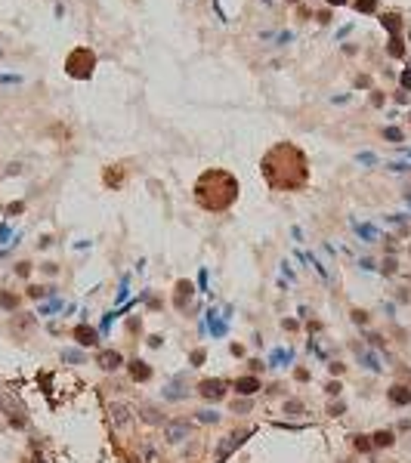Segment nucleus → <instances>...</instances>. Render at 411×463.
<instances>
[{"mask_svg":"<svg viewBox=\"0 0 411 463\" xmlns=\"http://www.w3.org/2000/svg\"><path fill=\"white\" fill-rule=\"evenodd\" d=\"M260 170H263L266 182H269L275 192H297V189H303V185L309 182L306 155L297 145H291V142H279V145H272L263 155Z\"/></svg>","mask_w":411,"mask_h":463,"instance_id":"obj_1","label":"nucleus"},{"mask_svg":"<svg viewBox=\"0 0 411 463\" xmlns=\"http://www.w3.org/2000/svg\"><path fill=\"white\" fill-rule=\"evenodd\" d=\"M238 198V179L229 170H204L195 182V201L211 213H223L229 210Z\"/></svg>","mask_w":411,"mask_h":463,"instance_id":"obj_2","label":"nucleus"},{"mask_svg":"<svg viewBox=\"0 0 411 463\" xmlns=\"http://www.w3.org/2000/svg\"><path fill=\"white\" fill-rule=\"evenodd\" d=\"M93 65H96V56L90 53L87 47H78V49H71V56L65 59V71H68L71 78H78V80L90 78V74H93Z\"/></svg>","mask_w":411,"mask_h":463,"instance_id":"obj_3","label":"nucleus"},{"mask_svg":"<svg viewBox=\"0 0 411 463\" xmlns=\"http://www.w3.org/2000/svg\"><path fill=\"white\" fill-rule=\"evenodd\" d=\"M195 389H198V395L204 401H214V405H216V401H223L226 395H229V383H226L223 377H204Z\"/></svg>","mask_w":411,"mask_h":463,"instance_id":"obj_4","label":"nucleus"},{"mask_svg":"<svg viewBox=\"0 0 411 463\" xmlns=\"http://www.w3.org/2000/svg\"><path fill=\"white\" fill-rule=\"evenodd\" d=\"M108 420H112L115 429L127 432V429L133 426V420H136V408L127 405V401H115V405H108Z\"/></svg>","mask_w":411,"mask_h":463,"instance_id":"obj_5","label":"nucleus"},{"mask_svg":"<svg viewBox=\"0 0 411 463\" xmlns=\"http://www.w3.org/2000/svg\"><path fill=\"white\" fill-rule=\"evenodd\" d=\"M192 439V423L189 420H170L164 423V442L167 445H182Z\"/></svg>","mask_w":411,"mask_h":463,"instance_id":"obj_6","label":"nucleus"},{"mask_svg":"<svg viewBox=\"0 0 411 463\" xmlns=\"http://www.w3.org/2000/svg\"><path fill=\"white\" fill-rule=\"evenodd\" d=\"M124 365H127V358L117 349H99L96 352V367H102L105 374H115V370H121Z\"/></svg>","mask_w":411,"mask_h":463,"instance_id":"obj_7","label":"nucleus"},{"mask_svg":"<svg viewBox=\"0 0 411 463\" xmlns=\"http://www.w3.org/2000/svg\"><path fill=\"white\" fill-rule=\"evenodd\" d=\"M124 367H127V374H130L133 383H148L155 377V370H152V365H148L146 358H130Z\"/></svg>","mask_w":411,"mask_h":463,"instance_id":"obj_8","label":"nucleus"},{"mask_svg":"<svg viewBox=\"0 0 411 463\" xmlns=\"http://www.w3.org/2000/svg\"><path fill=\"white\" fill-rule=\"evenodd\" d=\"M232 389L241 395V399H254V395L263 389V383H260V377L254 374H245V377H235L232 380Z\"/></svg>","mask_w":411,"mask_h":463,"instance_id":"obj_9","label":"nucleus"},{"mask_svg":"<svg viewBox=\"0 0 411 463\" xmlns=\"http://www.w3.org/2000/svg\"><path fill=\"white\" fill-rule=\"evenodd\" d=\"M247 435H250V429H241V432H232V435H226V439L220 442V448H216V460H226L229 454L235 451V448H241V445L247 442Z\"/></svg>","mask_w":411,"mask_h":463,"instance_id":"obj_10","label":"nucleus"},{"mask_svg":"<svg viewBox=\"0 0 411 463\" xmlns=\"http://www.w3.org/2000/svg\"><path fill=\"white\" fill-rule=\"evenodd\" d=\"M387 401L393 408H408L411 405V383H393L387 389Z\"/></svg>","mask_w":411,"mask_h":463,"instance_id":"obj_11","label":"nucleus"},{"mask_svg":"<svg viewBox=\"0 0 411 463\" xmlns=\"http://www.w3.org/2000/svg\"><path fill=\"white\" fill-rule=\"evenodd\" d=\"M192 293H195L192 281H189V278H180V281H176V290H173V306L180 309V312H186V309H189Z\"/></svg>","mask_w":411,"mask_h":463,"instance_id":"obj_12","label":"nucleus"},{"mask_svg":"<svg viewBox=\"0 0 411 463\" xmlns=\"http://www.w3.org/2000/svg\"><path fill=\"white\" fill-rule=\"evenodd\" d=\"M71 336H74L78 346H90V349L99 346V331H96V327H90V324H78L71 331Z\"/></svg>","mask_w":411,"mask_h":463,"instance_id":"obj_13","label":"nucleus"},{"mask_svg":"<svg viewBox=\"0 0 411 463\" xmlns=\"http://www.w3.org/2000/svg\"><path fill=\"white\" fill-rule=\"evenodd\" d=\"M34 315H25V312H19V315H13L10 318V334H16V336H25V334H31L34 331Z\"/></svg>","mask_w":411,"mask_h":463,"instance_id":"obj_14","label":"nucleus"},{"mask_svg":"<svg viewBox=\"0 0 411 463\" xmlns=\"http://www.w3.org/2000/svg\"><path fill=\"white\" fill-rule=\"evenodd\" d=\"M136 417L146 420L148 426H164V414H161V408H158V405H139L136 408Z\"/></svg>","mask_w":411,"mask_h":463,"instance_id":"obj_15","label":"nucleus"},{"mask_svg":"<svg viewBox=\"0 0 411 463\" xmlns=\"http://www.w3.org/2000/svg\"><path fill=\"white\" fill-rule=\"evenodd\" d=\"M371 445H374V451L393 448L396 445V429H377V432H371Z\"/></svg>","mask_w":411,"mask_h":463,"instance_id":"obj_16","label":"nucleus"},{"mask_svg":"<svg viewBox=\"0 0 411 463\" xmlns=\"http://www.w3.org/2000/svg\"><path fill=\"white\" fill-rule=\"evenodd\" d=\"M19 303H22L19 293H13V290H0V309H6V312H16V309H19Z\"/></svg>","mask_w":411,"mask_h":463,"instance_id":"obj_17","label":"nucleus"},{"mask_svg":"<svg viewBox=\"0 0 411 463\" xmlns=\"http://www.w3.org/2000/svg\"><path fill=\"white\" fill-rule=\"evenodd\" d=\"M284 414H288V417H303L306 414V405L300 399H288V401H284Z\"/></svg>","mask_w":411,"mask_h":463,"instance_id":"obj_18","label":"nucleus"},{"mask_svg":"<svg viewBox=\"0 0 411 463\" xmlns=\"http://www.w3.org/2000/svg\"><path fill=\"white\" fill-rule=\"evenodd\" d=\"M352 448L359 454H371L374 445H371V435H352Z\"/></svg>","mask_w":411,"mask_h":463,"instance_id":"obj_19","label":"nucleus"},{"mask_svg":"<svg viewBox=\"0 0 411 463\" xmlns=\"http://www.w3.org/2000/svg\"><path fill=\"white\" fill-rule=\"evenodd\" d=\"M349 318H352V324H359V327H368V324H371V312H368V309H359V306L349 312Z\"/></svg>","mask_w":411,"mask_h":463,"instance_id":"obj_20","label":"nucleus"},{"mask_svg":"<svg viewBox=\"0 0 411 463\" xmlns=\"http://www.w3.org/2000/svg\"><path fill=\"white\" fill-rule=\"evenodd\" d=\"M198 423H220V414H216L214 408H204V411H198Z\"/></svg>","mask_w":411,"mask_h":463,"instance_id":"obj_21","label":"nucleus"},{"mask_svg":"<svg viewBox=\"0 0 411 463\" xmlns=\"http://www.w3.org/2000/svg\"><path fill=\"white\" fill-rule=\"evenodd\" d=\"M204 358H207V349H192L189 352V367H201Z\"/></svg>","mask_w":411,"mask_h":463,"instance_id":"obj_22","label":"nucleus"},{"mask_svg":"<svg viewBox=\"0 0 411 463\" xmlns=\"http://www.w3.org/2000/svg\"><path fill=\"white\" fill-rule=\"evenodd\" d=\"M250 408H254V401H250V399H235L232 401V414H247Z\"/></svg>","mask_w":411,"mask_h":463,"instance_id":"obj_23","label":"nucleus"},{"mask_svg":"<svg viewBox=\"0 0 411 463\" xmlns=\"http://www.w3.org/2000/svg\"><path fill=\"white\" fill-rule=\"evenodd\" d=\"M380 22H383V28H390V31H393V34H396V37H399V31H402V25H399V16H393V13H390V16H383V19H380Z\"/></svg>","mask_w":411,"mask_h":463,"instance_id":"obj_24","label":"nucleus"},{"mask_svg":"<svg viewBox=\"0 0 411 463\" xmlns=\"http://www.w3.org/2000/svg\"><path fill=\"white\" fill-rule=\"evenodd\" d=\"M380 272H383V275H396V272H399L396 256H387V259H383V263H380Z\"/></svg>","mask_w":411,"mask_h":463,"instance_id":"obj_25","label":"nucleus"},{"mask_svg":"<svg viewBox=\"0 0 411 463\" xmlns=\"http://www.w3.org/2000/svg\"><path fill=\"white\" fill-rule=\"evenodd\" d=\"M343 414H346V401L337 399V401H331V405H328V417H343Z\"/></svg>","mask_w":411,"mask_h":463,"instance_id":"obj_26","label":"nucleus"},{"mask_svg":"<svg viewBox=\"0 0 411 463\" xmlns=\"http://www.w3.org/2000/svg\"><path fill=\"white\" fill-rule=\"evenodd\" d=\"M356 232L362 235V238H368V244H374V241H377V232L371 229V225H356Z\"/></svg>","mask_w":411,"mask_h":463,"instance_id":"obj_27","label":"nucleus"},{"mask_svg":"<svg viewBox=\"0 0 411 463\" xmlns=\"http://www.w3.org/2000/svg\"><path fill=\"white\" fill-rule=\"evenodd\" d=\"M47 293H53V287H37V284H31V287H28V297L31 300H40V297H47Z\"/></svg>","mask_w":411,"mask_h":463,"instance_id":"obj_28","label":"nucleus"},{"mask_svg":"<svg viewBox=\"0 0 411 463\" xmlns=\"http://www.w3.org/2000/svg\"><path fill=\"white\" fill-rule=\"evenodd\" d=\"M356 10L359 13H374L377 10V0H356Z\"/></svg>","mask_w":411,"mask_h":463,"instance_id":"obj_29","label":"nucleus"},{"mask_svg":"<svg viewBox=\"0 0 411 463\" xmlns=\"http://www.w3.org/2000/svg\"><path fill=\"white\" fill-rule=\"evenodd\" d=\"M325 392H328L331 399H334V395H340V392H343V383H340V380H328V383H325Z\"/></svg>","mask_w":411,"mask_h":463,"instance_id":"obj_30","label":"nucleus"},{"mask_svg":"<svg viewBox=\"0 0 411 463\" xmlns=\"http://www.w3.org/2000/svg\"><path fill=\"white\" fill-rule=\"evenodd\" d=\"M16 275H19V278H28V275H31V263H28V259L16 263Z\"/></svg>","mask_w":411,"mask_h":463,"instance_id":"obj_31","label":"nucleus"},{"mask_svg":"<svg viewBox=\"0 0 411 463\" xmlns=\"http://www.w3.org/2000/svg\"><path fill=\"white\" fill-rule=\"evenodd\" d=\"M62 361H71V365H81V361H83V352H71V349H68V352H62Z\"/></svg>","mask_w":411,"mask_h":463,"instance_id":"obj_32","label":"nucleus"},{"mask_svg":"<svg viewBox=\"0 0 411 463\" xmlns=\"http://www.w3.org/2000/svg\"><path fill=\"white\" fill-rule=\"evenodd\" d=\"M294 380H297V383H309V380H312V374H309L306 367H297V370H294Z\"/></svg>","mask_w":411,"mask_h":463,"instance_id":"obj_33","label":"nucleus"},{"mask_svg":"<svg viewBox=\"0 0 411 463\" xmlns=\"http://www.w3.org/2000/svg\"><path fill=\"white\" fill-rule=\"evenodd\" d=\"M383 136H387L390 142H402V130L399 127H387V130H383Z\"/></svg>","mask_w":411,"mask_h":463,"instance_id":"obj_34","label":"nucleus"},{"mask_svg":"<svg viewBox=\"0 0 411 463\" xmlns=\"http://www.w3.org/2000/svg\"><path fill=\"white\" fill-rule=\"evenodd\" d=\"M402 53H405V49H402V40L393 37V40H390V56H402Z\"/></svg>","mask_w":411,"mask_h":463,"instance_id":"obj_35","label":"nucleus"},{"mask_svg":"<svg viewBox=\"0 0 411 463\" xmlns=\"http://www.w3.org/2000/svg\"><path fill=\"white\" fill-rule=\"evenodd\" d=\"M136 331H142V318H130V321H127V334H136Z\"/></svg>","mask_w":411,"mask_h":463,"instance_id":"obj_36","label":"nucleus"},{"mask_svg":"<svg viewBox=\"0 0 411 463\" xmlns=\"http://www.w3.org/2000/svg\"><path fill=\"white\" fill-rule=\"evenodd\" d=\"M328 370H331V377H340L343 370H346V365H340V361H331V365H328Z\"/></svg>","mask_w":411,"mask_h":463,"instance_id":"obj_37","label":"nucleus"},{"mask_svg":"<svg viewBox=\"0 0 411 463\" xmlns=\"http://www.w3.org/2000/svg\"><path fill=\"white\" fill-rule=\"evenodd\" d=\"M161 343H164V336H161V334H152V336H148V346H152V349H158Z\"/></svg>","mask_w":411,"mask_h":463,"instance_id":"obj_38","label":"nucleus"},{"mask_svg":"<svg viewBox=\"0 0 411 463\" xmlns=\"http://www.w3.org/2000/svg\"><path fill=\"white\" fill-rule=\"evenodd\" d=\"M229 352H232L235 358H241V355H245V346H241V343H232V346H229Z\"/></svg>","mask_w":411,"mask_h":463,"instance_id":"obj_39","label":"nucleus"},{"mask_svg":"<svg viewBox=\"0 0 411 463\" xmlns=\"http://www.w3.org/2000/svg\"><path fill=\"white\" fill-rule=\"evenodd\" d=\"M247 365H250V370H254V377L260 374V370H263V361H260V358H250Z\"/></svg>","mask_w":411,"mask_h":463,"instance_id":"obj_40","label":"nucleus"},{"mask_svg":"<svg viewBox=\"0 0 411 463\" xmlns=\"http://www.w3.org/2000/svg\"><path fill=\"white\" fill-rule=\"evenodd\" d=\"M368 340H371V346H377V349L383 346V336L380 334H368Z\"/></svg>","mask_w":411,"mask_h":463,"instance_id":"obj_41","label":"nucleus"},{"mask_svg":"<svg viewBox=\"0 0 411 463\" xmlns=\"http://www.w3.org/2000/svg\"><path fill=\"white\" fill-rule=\"evenodd\" d=\"M281 327H284V331H297V327H300V324H297V321H294V318H284V321H281Z\"/></svg>","mask_w":411,"mask_h":463,"instance_id":"obj_42","label":"nucleus"},{"mask_svg":"<svg viewBox=\"0 0 411 463\" xmlns=\"http://www.w3.org/2000/svg\"><path fill=\"white\" fill-rule=\"evenodd\" d=\"M402 87L411 90V71H402Z\"/></svg>","mask_w":411,"mask_h":463,"instance_id":"obj_43","label":"nucleus"},{"mask_svg":"<svg viewBox=\"0 0 411 463\" xmlns=\"http://www.w3.org/2000/svg\"><path fill=\"white\" fill-rule=\"evenodd\" d=\"M44 272H47V275H56L59 266H56V263H44Z\"/></svg>","mask_w":411,"mask_h":463,"instance_id":"obj_44","label":"nucleus"},{"mask_svg":"<svg viewBox=\"0 0 411 463\" xmlns=\"http://www.w3.org/2000/svg\"><path fill=\"white\" fill-rule=\"evenodd\" d=\"M25 210V204H10V210H6V213H22Z\"/></svg>","mask_w":411,"mask_h":463,"instance_id":"obj_45","label":"nucleus"},{"mask_svg":"<svg viewBox=\"0 0 411 463\" xmlns=\"http://www.w3.org/2000/svg\"><path fill=\"white\" fill-rule=\"evenodd\" d=\"M408 429H411V420H402V423H399V432H408Z\"/></svg>","mask_w":411,"mask_h":463,"instance_id":"obj_46","label":"nucleus"},{"mask_svg":"<svg viewBox=\"0 0 411 463\" xmlns=\"http://www.w3.org/2000/svg\"><path fill=\"white\" fill-rule=\"evenodd\" d=\"M328 3H337L340 6V3H346V0H328Z\"/></svg>","mask_w":411,"mask_h":463,"instance_id":"obj_47","label":"nucleus"}]
</instances>
